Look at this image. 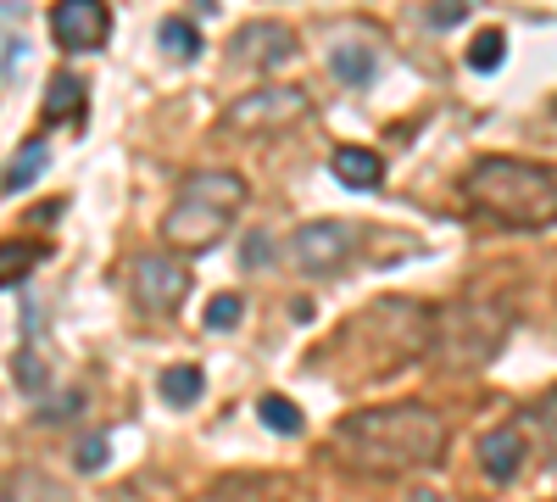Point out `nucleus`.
Wrapping results in <instances>:
<instances>
[{"label":"nucleus","instance_id":"7","mask_svg":"<svg viewBox=\"0 0 557 502\" xmlns=\"http://www.w3.org/2000/svg\"><path fill=\"white\" fill-rule=\"evenodd\" d=\"M357 246H362L357 223H346V218H312V223H301V230L290 235L285 262L296 273H307V280H330V273H341L351 262Z\"/></svg>","mask_w":557,"mask_h":502},{"label":"nucleus","instance_id":"8","mask_svg":"<svg viewBox=\"0 0 557 502\" xmlns=\"http://www.w3.org/2000/svg\"><path fill=\"white\" fill-rule=\"evenodd\" d=\"M128 296L139 313L151 318H173L184 307V296H190V268L178 262V252H139L128 262Z\"/></svg>","mask_w":557,"mask_h":502},{"label":"nucleus","instance_id":"20","mask_svg":"<svg viewBox=\"0 0 557 502\" xmlns=\"http://www.w3.org/2000/svg\"><path fill=\"white\" fill-rule=\"evenodd\" d=\"M502 57H507V34H502V28L474 34V45H469V68H474V73H496Z\"/></svg>","mask_w":557,"mask_h":502},{"label":"nucleus","instance_id":"10","mask_svg":"<svg viewBox=\"0 0 557 502\" xmlns=\"http://www.w3.org/2000/svg\"><path fill=\"white\" fill-rule=\"evenodd\" d=\"M296 57V34H290V23H273V17H257V23H246L235 39H228V62L235 68H278V62H290Z\"/></svg>","mask_w":557,"mask_h":502},{"label":"nucleus","instance_id":"2","mask_svg":"<svg viewBox=\"0 0 557 502\" xmlns=\"http://www.w3.org/2000/svg\"><path fill=\"white\" fill-rule=\"evenodd\" d=\"M435 346V307H418L401 296L368 302L357 318L335 330V341L323 346L330 357H318V375L335 380H391L401 369H412L418 357Z\"/></svg>","mask_w":557,"mask_h":502},{"label":"nucleus","instance_id":"11","mask_svg":"<svg viewBox=\"0 0 557 502\" xmlns=\"http://www.w3.org/2000/svg\"><path fill=\"white\" fill-rule=\"evenodd\" d=\"M524 464H530V425H524V419H507V425H496V430L480 441V469H485L496 486H513Z\"/></svg>","mask_w":557,"mask_h":502},{"label":"nucleus","instance_id":"12","mask_svg":"<svg viewBox=\"0 0 557 502\" xmlns=\"http://www.w3.org/2000/svg\"><path fill=\"white\" fill-rule=\"evenodd\" d=\"M330 173L341 179L346 191H380L385 185V162H380V151H368V146H335Z\"/></svg>","mask_w":557,"mask_h":502},{"label":"nucleus","instance_id":"25","mask_svg":"<svg viewBox=\"0 0 557 502\" xmlns=\"http://www.w3.org/2000/svg\"><path fill=\"white\" fill-rule=\"evenodd\" d=\"M462 17H469V0H435V7H430V23H435V28H451V23H462Z\"/></svg>","mask_w":557,"mask_h":502},{"label":"nucleus","instance_id":"23","mask_svg":"<svg viewBox=\"0 0 557 502\" xmlns=\"http://www.w3.org/2000/svg\"><path fill=\"white\" fill-rule=\"evenodd\" d=\"M107 458H112V441H107V436H84V441H78V452H73V464H78L84 475H96Z\"/></svg>","mask_w":557,"mask_h":502},{"label":"nucleus","instance_id":"19","mask_svg":"<svg viewBox=\"0 0 557 502\" xmlns=\"http://www.w3.org/2000/svg\"><path fill=\"white\" fill-rule=\"evenodd\" d=\"M257 414H262V425L278 430V436H301V425H307V419H301V407L285 402V396H262V402H257Z\"/></svg>","mask_w":557,"mask_h":502},{"label":"nucleus","instance_id":"26","mask_svg":"<svg viewBox=\"0 0 557 502\" xmlns=\"http://www.w3.org/2000/svg\"><path fill=\"white\" fill-rule=\"evenodd\" d=\"M17 68H23V34L7 28V84H17Z\"/></svg>","mask_w":557,"mask_h":502},{"label":"nucleus","instance_id":"21","mask_svg":"<svg viewBox=\"0 0 557 502\" xmlns=\"http://www.w3.org/2000/svg\"><path fill=\"white\" fill-rule=\"evenodd\" d=\"M524 425H530V430H541V441L552 446V458H557V391H546V396L530 407Z\"/></svg>","mask_w":557,"mask_h":502},{"label":"nucleus","instance_id":"15","mask_svg":"<svg viewBox=\"0 0 557 502\" xmlns=\"http://www.w3.org/2000/svg\"><path fill=\"white\" fill-rule=\"evenodd\" d=\"M0 502H73V497H67V486H57L45 469H12Z\"/></svg>","mask_w":557,"mask_h":502},{"label":"nucleus","instance_id":"16","mask_svg":"<svg viewBox=\"0 0 557 502\" xmlns=\"http://www.w3.org/2000/svg\"><path fill=\"white\" fill-rule=\"evenodd\" d=\"M157 391H162V402H168V407H190V402L207 391V375L196 369V363H173V369H162Z\"/></svg>","mask_w":557,"mask_h":502},{"label":"nucleus","instance_id":"14","mask_svg":"<svg viewBox=\"0 0 557 502\" xmlns=\"http://www.w3.org/2000/svg\"><path fill=\"white\" fill-rule=\"evenodd\" d=\"M39 118L45 123H62V118H84V78L73 73H57L51 84H45V101H39Z\"/></svg>","mask_w":557,"mask_h":502},{"label":"nucleus","instance_id":"5","mask_svg":"<svg viewBox=\"0 0 557 502\" xmlns=\"http://www.w3.org/2000/svg\"><path fill=\"white\" fill-rule=\"evenodd\" d=\"M513 330V313L496 302H451L435 307V369L441 375H480L502 357V341Z\"/></svg>","mask_w":557,"mask_h":502},{"label":"nucleus","instance_id":"6","mask_svg":"<svg viewBox=\"0 0 557 502\" xmlns=\"http://www.w3.org/2000/svg\"><path fill=\"white\" fill-rule=\"evenodd\" d=\"M307 112H312V96H307L301 84H257V89H246L240 101L223 107L218 128L235 134V140H262V134L296 128Z\"/></svg>","mask_w":557,"mask_h":502},{"label":"nucleus","instance_id":"24","mask_svg":"<svg viewBox=\"0 0 557 502\" xmlns=\"http://www.w3.org/2000/svg\"><path fill=\"white\" fill-rule=\"evenodd\" d=\"M17 385H23V391H39V385H45V363H39L34 346L17 352Z\"/></svg>","mask_w":557,"mask_h":502},{"label":"nucleus","instance_id":"4","mask_svg":"<svg viewBox=\"0 0 557 502\" xmlns=\"http://www.w3.org/2000/svg\"><path fill=\"white\" fill-rule=\"evenodd\" d=\"M246 179L228 173V168H201L178 185L173 207L162 212V246L178 252V257H201L212 246L228 241V230H235V218L246 207Z\"/></svg>","mask_w":557,"mask_h":502},{"label":"nucleus","instance_id":"3","mask_svg":"<svg viewBox=\"0 0 557 502\" xmlns=\"http://www.w3.org/2000/svg\"><path fill=\"white\" fill-rule=\"evenodd\" d=\"M462 201L474 218L502 230H552L557 223V173L524 157H480L462 173Z\"/></svg>","mask_w":557,"mask_h":502},{"label":"nucleus","instance_id":"13","mask_svg":"<svg viewBox=\"0 0 557 502\" xmlns=\"http://www.w3.org/2000/svg\"><path fill=\"white\" fill-rule=\"evenodd\" d=\"M330 68H335V78H341V84L362 89L368 78H374L380 57H374V45H368V39H341L335 51H330Z\"/></svg>","mask_w":557,"mask_h":502},{"label":"nucleus","instance_id":"18","mask_svg":"<svg viewBox=\"0 0 557 502\" xmlns=\"http://www.w3.org/2000/svg\"><path fill=\"white\" fill-rule=\"evenodd\" d=\"M162 51L178 57V62H190V57L201 51V28H196L190 17H168V23H162Z\"/></svg>","mask_w":557,"mask_h":502},{"label":"nucleus","instance_id":"9","mask_svg":"<svg viewBox=\"0 0 557 502\" xmlns=\"http://www.w3.org/2000/svg\"><path fill=\"white\" fill-rule=\"evenodd\" d=\"M112 34V12L107 0H57L51 7V39L62 51H96V45Z\"/></svg>","mask_w":557,"mask_h":502},{"label":"nucleus","instance_id":"1","mask_svg":"<svg viewBox=\"0 0 557 502\" xmlns=\"http://www.w3.org/2000/svg\"><path fill=\"white\" fill-rule=\"evenodd\" d=\"M446 419L430 402H385V407H357L330 436V458L346 475L362 480H401L424 475L446 458Z\"/></svg>","mask_w":557,"mask_h":502},{"label":"nucleus","instance_id":"22","mask_svg":"<svg viewBox=\"0 0 557 502\" xmlns=\"http://www.w3.org/2000/svg\"><path fill=\"white\" fill-rule=\"evenodd\" d=\"M240 313H246V302H240L235 291H218V296L207 302V325H212V330H235Z\"/></svg>","mask_w":557,"mask_h":502},{"label":"nucleus","instance_id":"17","mask_svg":"<svg viewBox=\"0 0 557 502\" xmlns=\"http://www.w3.org/2000/svg\"><path fill=\"white\" fill-rule=\"evenodd\" d=\"M45 162H51V146L45 140H28L17 157H12V168H7V196H17V191H28L34 179L45 173Z\"/></svg>","mask_w":557,"mask_h":502}]
</instances>
